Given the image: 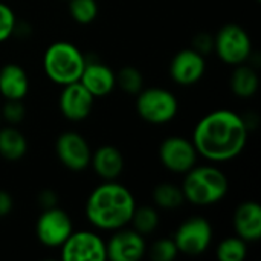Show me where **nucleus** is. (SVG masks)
<instances>
[{
  "instance_id": "nucleus-1",
  "label": "nucleus",
  "mask_w": 261,
  "mask_h": 261,
  "mask_svg": "<svg viewBox=\"0 0 261 261\" xmlns=\"http://www.w3.org/2000/svg\"><path fill=\"white\" fill-rule=\"evenodd\" d=\"M249 128L239 113L219 109L206 113L194 127L193 144L197 154L210 162L236 159L246 147Z\"/></svg>"
},
{
  "instance_id": "nucleus-2",
  "label": "nucleus",
  "mask_w": 261,
  "mask_h": 261,
  "mask_svg": "<svg viewBox=\"0 0 261 261\" xmlns=\"http://www.w3.org/2000/svg\"><path fill=\"white\" fill-rule=\"evenodd\" d=\"M136 208L132 191L118 180H102L86 202V217L96 229L116 231L130 223Z\"/></svg>"
},
{
  "instance_id": "nucleus-3",
  "label": "nucleus",
  "mask_w": 261,
  "mask_h": 261,
  "mask_svg": "<svg viewBox=\"0 0 261 261\" xmlns=\"http://www.w3.org/2000/svg\"><path fill=\"white\" fill-rule=\"evenodd\" d=\"M185 202L196 206H210L219 203L229 191L226 174L214 165H194L185 173L180 185Z\"/></svg>"
},
{
  "instance_id": "nucleus-4",
  "label": "nucleus",
  "mask_w": 261,
  "mask_h": 261,
  "mask_svg": "<svg viewBox=\"0 0 261 261\" xmlns=\"http://www.w3.org/2000/svg\"><path fill=\"white\" fill-rule=\"evenodd\" d=\"M86 60L87 58L75 44L69 41H55L44 52L43 69L52 83L66 86L80 81Z\"/></svg>"
},
{
  "instance_id": "nucleus-5",
  "label": "nucleus",
  "mask_w": 261,
  "mask_h": 261,
  "mask_svg": "<svg viewBox=\"0 0 261 261\" xmlns=\"http://www.w3.org/2000/svg\"><path fill=\"white\" fill-rule=\"evenodd\" d=\"M136 96V112L148 124H167L173 121L179 112L176 95L164 87L142 89Z\"/></svg>"
},
{
  "instance_id": "nucleus-6",
  "label": "nucleus",
  "mask_w": 261,
  "mask_h": 261,
  "mask_svg": "<svg viewBox=\"0 0 261 261\" xmlns=\"http://www.w3.org/2000/svg\"><path fill=\"white\" fill-rule=\"evenodd\" d=\"M214 52L226 64H243L252 55L251 37L240 24H225L214 37Z\"/></svg>"
},
{
  "instance_id": "nucleus-7",
  "label": "nucleus",
  "mask_w": 261,
  "mask_h": 261,
  "mask_svg": "<svg viewBox=\"0 0 261 261\" xmlns=\"http://www.w3.org/2000/svg\"><path fill=\"white\" fill-rule=\"evenodd\" d=\"M174 243L179 254L185 255H202L213 243V226L205 217H191L182 222L174 234Z\"/></svg>"
},
{
  "instance_id": "nucleus-8",
  "label": "nucleus",
  "mask_w": 261,
  "mask_h": 261,
  "mask_svg": "<svg viewBox=\"0 0 261 261\" xmlns=\"http://www.w3.org/2000/svg\"><path fill=\"white\" fill-rule=\"evenodd\" d=\"M72 231L73 226L69 214L58 206L43 210L35 223V236L46 248H60Z\"/></svg>"
},
{
  "instance_id": "nucleus-9",
  "label": "nucleus",
  "mask_w": 261,
  "mask_h": 261,
  "mask_svg": "<svg viewBox=\"0 0 261 261\" xmlns=\"http://www.w3.org/2000/svg\"><path fill=\"white\" fill-rule=\"evenodd\" d=\"M64 261L107 260L106 242L92 231H72L67 240L60 246Z\"/></svg>"
},
{
  "instance_id": "nucleus-10",
  "label": "nucleus",
  "mask_w": 261,
  "mask_h": 261,
  "mask_svg": "<svg viewBox=\"0 0 261 261\" xmlns=\"http://www.w3.org/2000/svg\"><path fill=\"white\" fill-rule=\"evenodd\" d=\"M197 150L193 141L184 136H168L159 147V161L171 173L185 174L197 164Z\"/></svg>"
},
{
  "instance_id": "nucleus-11",
  "label": "nucleus",
  "mask_w": 261,
  "mask_h": 261,
  "mask_svg": "<svg viewBox=\"0 0 261 261\" xmlns=\"http://www.w3.org/2000/svg\"><path fill=\"white\" fill-rule=\"evenodd\" d=\"M55 151L58 161L70 171H83L90 165V145L78 132L61 133L57 138Z\"/></svg>"
},
{
  "instance_id": "nucleus-12",
  "label": "nucleus",
  "mask_w": 261,
  "mask_h": 261,
  "mask_svg": "<svg viewBox=\"0 0 261 261\" xmlns=\"http://www.w3.org/2000/svg\"><path fill=\"white\" fill-rule=\"evenodd\" d=\"M115 234L106 243L107 260L110 261H138L147 252V243L144 236L136 232L133 228L125 226L113 231Z\"/></svg>"
},
{
  "instance_id": "nucleus-13",
  "label": "nucleus",
  "mask_w": 261,
  "mask_h": 261,
  "mask_svg": "<svg viewBox=\"0 0 261 261\" xmlns=\"http://www.w3.org/2000/svg\"><path fill=\"white\" fill-rule=\"evenodd\" d=\"M93 102L95 96L80 81H75L63 86L58 99V107L66 119L80 122L92 113Z\"/></svg>"
},
{
  "instance_id": "nucleus-14",
  "label": "nucleus",
  "mask_w": 261,
  "mask_h": 261,
  "mask_svg": "<svg viewBox=\"0 0 261 261\" xmlns=\"http://www.w3.org/2000/svg\"><path fill=\"white\" fill-rule=\"evenodd\" d=\"M205 69L206 63L202 54L193 47L182 49L173 57L170 63V76L179 86H193L202 80Z\"/></svg>"
},
{
  "instance_id": "nucleus-15",
  "label": "nucleus",
  "mask_w": 261,
  "mask_h": 261,
  "mask_svg": "<svg viewBox=\"0 0 261 261\" xmlns=\"http://www.w3.org/2000/svg\"><path fill=\"white\" fill-rule=\"evenodd\" d=\"M80 83L95 96H107L116 87V73L112 67L101 61L86 60V66L80 76Z\"/></svg>"
},
{
  "instance_id": "nucleus-16",
  "label": "nucleus",
  "mask_w": 261,
  "mask_h": 261,
  "mask_svg": "<svg viewBox=\"0 0 261 261\" xmlns=\"http://www.w3.org/2000/svg\"><path fill=\"white\" fill-rule=\"evenodd\" d=\"M232 225L237 237L245 240L246 243H254L261 239V206L248 200L240 203L232 217Z\"/></svg>"
},
{
  "instance_id": "nucleus-17",
  "label": "nucleus",
  "mask_w": 261,
  "mask_h": 261,
  "mask_svg": "<svg viewBox=\"0 0 261 261\" xmlns=\"http://www.w3.org/2000/svg\"><path fill=\"white\" fill-rule=\"evenodd\" d=\"M90 165L102 180H118L124 171V156L115 145H102L92 151Z\"/></svg>"
},
{
  "instance_id": "nucleus-18",
  "label": "nucleus",
  "mask_w": 261,
  "mask_h": 261,
  "mask_svg": "<svg viewBox=\"0 0 261 261\" xmlns=\"http://www.w3.org/2000/svg\"><path fill=\"white\" fill-rule=\"evenodd\" d=\"M29 92V76L26 70L9 63L0 69V95L5 99H23Z\"/></svg>"
},
{
  "instance_id": "nucleus-19",
  "label": "nucleus",
  "mask_w": 261,
  "mask_h": 261,
  "mask_svg": "<svg viewBox=\"0 0 261 261\" xmlns=\"http://www.w3.org/2000/svg\"><path fill=\"white\" fill-rule=\"evenodd\" d=\"M28 153V139L15 127L0 128V156L6 161H20Z\"/></svg>"
},
{
  "instance_id": "nucleus-20",
  "label": "nucleus",
  "mask_w": 261,
  "mask_h": 261,
  "mask_svg": "<svg viewBox=\"0 0 261 261\" xmlns=\"http://www.w3.org/2000/svg\"><path fill=\"white\" fill-rule=\"evenodd\" d=\"M260 87V78L254 67L248 64H239L236 66L232 75H231V90L239 98H251L258 92Z\"/></svg>"
},
{
  "instance_id": "nucleus-21",
  "label": "nucleus",
  "mask_w": 261,
  "mask_h": 261,
  "mask_svg": "<svg viewBox=\"0 0 261 261\" xmlns=\"http://www.w3.org/2000/svg\"><path fill=\"white\" fill-rule=\"evenodd\" d=\"M153 200L162 210H176L184 205L185 196L179 185L171 182H162L154 187Z\"/></svg>"
},
{
  "instance_id": "nucleus-22",
  "label": "nucleus",
  "mask_w": 261,
  "mask_h": 261,
  "mask_svg": "<svg viewBox=\"0 0 261 261\" xmlns=\"http://www.w3.org/2000/svg\"><path fill=\"white\" fill-rule=\"evenodd\" d=\"M130 223L136 232H139L141 236H148L158 229L159 214L153 206H148V205L136 206L133 214H132Z\"/></svg>"
},
{
  "instance_id": "nucleus-23",
  "label": "nucleus",
  "mask_w": 261,
  "mask_h": 261,
  "mask_svg": "<svg viewBox=\"0 0 261 261\" xmlns=\"http://www.w3.org/2000/svg\"><path fill=\"white\" fill-rule=\"evenodd\" d=\"M248 254V243L240 237H229L219 243L216 255L219 261H243Z\"/></svg>"
},
{
  "instance_id": "nucleus-24",
  "label": "nucleus",
  "mask_w": 261,
  "mask_h": 261,
  "mask_svg": "<svg viewBox=\"0 0 261 261\" xmlns=\"http://www.w3.org/2000/svg\"><path fill=\"white\" fill-rule=\"evenodd\" d=\"M116 86L128 95H138L144 89L142 73L133 66H125L116 73Z\"/></svg>"
},
{
  "instance_id": "nucleus-25",
  "label": "nucleus",
  "mask_w": 261,
  "mask_h": 261,
  "mask_svg": "<svg viewBox=\"0 0 261 261\" xmlns=\"http://www.w3.org/2000/svg\"><path fill=\"white\" fill-rule=\"evenodd\" d=\"M69 12L76 23L89 24L98 15V3L96 0H70Z\"/></svg>"
},
{
  "instance_id": "nucleus-26",
  "label": "nucleus",
  "mask_w": 261,
  "mask_h": 261,
  "mask_svg": "<svg viewBox=\"0 0 261 261\" xmlns=\"http://www.w3.org/2000/svg\"><path fill=\"white\" fill-rule=\"evenodd\" d=\"M177 255L179 251L173 239L156 240L150 248V257L154 261H173Z\"/></svg>"
},
{
  "instance_id": "nucleus-27",
  "label": "nucleus",
  "mask_w": 261,
  "mask_h": 261,
  "mask_svg": "<svg viewBox=\"0 0 261 261\" xmlns=\"http://www.w3.org/2000/svg\"><path fill=\"white\" fill-rule=\"evenodd\" d=\"M17 28V17L9 5L0 2V43L6 41Z\"/></svg>"
},
{
  "instance_id": "nucleus-28",
  "label": "nucleus",
  "mask_w": 261,
  "mask_h": 261,
  "mask_svg": "<svg viewBox=\"0 0 261 261\" xmlns=\"http://www.w3.org/2000/svg\"><path fill=\"white\" fill-rule=\"evenodd\" d=\"M26 109L21 102V99H6L3 109L0 110V116L11 125L20 124L24 119Z\"/></svg>"
},
{
  "instance_id": "nucleus-29",
  "label": "nucleus",
  "mask_w": 261,
  "mask_h": 261,
  "mask_svg": "<svg viewBox=\"0 0 261 261\" xmlns=\"http://www.w3.org/2000/svg\"><path fill=\"white\" fill-rule=\"evenodd\" d=\"M193 49L197 50L199 54H202L203 57L211 54L214 50V37L206 32L197 34L193 40Z\"/></svg>"
},
{
  "instance_id": "nucleus-30",
  "label": "nucleus",
  "mask_w": 261,
  "mask_h": 261,
  "mask_svg": "<svg viewBox=\"0 0 261 261\" xmlns=\"http://www.w3.org/2000/svg\"><path fill=\"white\" fill-rule=\"evenodd\" d=\"M14 208V200H12V196L5 191V190H0V217H6Z\"/></svg>"
},
{
  "instance_id": "nucleus-31",
  "label": "nucleus",
  "mask_w": 261,
  "mask_h": 261,
  "mask_svg": "<svg viewBox=\"0 0 261 261\" xmlns=\"http://www.w3.org/2000/svg\"><path fill=\"white\" fill-rule=\"evenodd\" d=\"M57 199L58 197L52 190H44L38 194V203H40V206H43V210L57 206Z\"/></svg>"
},
{
  "instance_id": "nucleus-32",
  "label": "nucleus",
  "mask_w": 261,
  "mask_h": 261,
  "mask_svg": "<svg viewBox=\"0 0 261 261\" xmlns=\"http://www.w3.org/2000/svg\"><path fill=\"white\" fill-rule=\"evenodd\" d=\"M0 121H2V116H0Z\"/></svg>"
}]
</instances>
